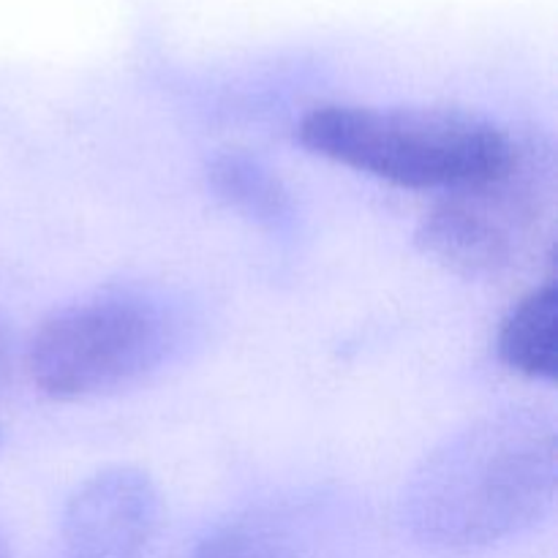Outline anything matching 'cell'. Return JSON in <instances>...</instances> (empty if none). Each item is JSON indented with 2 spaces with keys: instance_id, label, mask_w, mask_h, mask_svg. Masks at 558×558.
<instances>
[{
  "instance_id": "6da1fadb",
  "label": "cell",
  "mask_w": 558,
  "mask_h": 558,
  "mask_svg": "<svg viewBox=\"0 0 558 558\" xmlns=\"http://www.w3.org/2000/svg\"><path fill=\"white\" fill-rule=\"evenodd\" d=\"M556 425L539 409H501L423 458L401 496L420 545L469 554L537 526L556 499Z\"/></svg>"
},
{
  "instance_id": "7a4b0ae2",
  "label": "cell",
  "mask_w": 558,
  "mask_h": 558,
  "mask_svg": "<svg viewBox=\"0 0 558 558\" xmlns=\"http://www.w3.org/2000/svg\"><path fill=\"white\" fill-rule=\"evenodd\" d=\"M316 156L412 191H452L499 172L515 134L463 109H379L325 104L300 120Z\"/></svg>"
},
{
  "instance_id": "3957f363",
  "label": "cell",
  "mask_w": 558,
  "mask_h": 558,
  "mask_svg": "<svg viewBox=\"0 0 558 558\" xmlns=\"http://www.w3.org/2000/svg\"><path fill=\"white\" fill-rule=\"evenodd\" d=\"M183 341L178 308L140 287H109L63 305L27 347V371L44 396L87 401L156 374Z\"/></svg>"
},
{
  "instance_id": "277c9868",
  "label": "cell",
  "mask_w": 558,
  "mask_h": 558,
  "mask_svg": "<svg viewBox=\"0 0 558 558\" xmlns=\"http://www.w3.org/2000/svg\"><path fill=\"white\" fill-rule=\"evenodd\" d=\"M554 216V147L539 134H515L499 172L445 191L420 223L417 243L456 276L499 281L537 259Z\"/></svg>"
},
{
  "instance_id": "5b68a950",
  "label": "cell",
  "mask_w": 558,
  "mask_h": 558,
  "mask_svg": "<svg viewBox=\"0 0 558 558\" xmlns=\"http://www.w3.org/2000/svg\"><path fill=\"white\" fill-rule=\"evenodd\" d=\"M161 496L145 472L109 466L76 485L60 521L65 558H147Z\"/></svg>"
},
{
  "instance_id": "8992f818",
  "label": "cell",
  "mask_w": 558,
  "mask_h": 558,
  "mask_svg": "<svg viewBox=\"0 0 558 558\" xmlns=\"http://www.w3.org/2000/svg\"><path fill=\"white\" fill-rule=\"evenodd\" d=\"M499 360L518 376L548 381L558 365V292L554 278L523 294L496 336Z\"/></svg>"
},
{
  "instance_id": "52a82bcc",
  "label": "cell",
  "mask_w": 558,
  "mask_h": 558,
  "mask_svg": "<svg viewBox=\"0 0 558 558\" xmlns=\"http://www.w3.org/2000/svg\"><path fill=\"white\" fill-rule=\"evenodd\" d=\"M210 189L223 205L262 227H281L292 210L281 178L245 153H223L210 163Z\"/></svg>"
},
{
  "instance_id": "ba28073f",
  "label": "cell",
  "mask_w": 558,
  "mask_h": 558,
  "mask_svg": "<svg viewBox=\"0 0 558 558\" xmlns=\"http://www.w3.org/2000/svg\"><path fill=\"white\" fill-rule=\"evenodd\" d=\"M191 558H298V543L281 515L256 510L213 529Z\"/></svg>"
},
{
  "instance_id": "9c48e42d",
  "label": "cell",
  "mask_w": 558,
  "mask_h": 558,
  "mask_svg": "<svg viewBox=\"0 0 558 558\" xmlns=\"http://www.w3.org/2000/svg\"><path fill=\"white\" fill-rule=\"evenodd\" d=\"M9 374V338H5L3 327H0V379Z\"/></svg>"
},
{
  "instance_id": "30bf717a",
  "label": "cell",
  "mask_w": 558,
  "mask_h": 558,
  "mask_svg": "<svg viewBox=\"0 0 558 558\" xmlns=\"http://www.w3.org/2000/svg\"><path fill=\"white\" fill-rule=\"evenodd\" d=\"M0 558H9V554H5V548H3V543H0Z\"/></svg>"
}]
</instances>
